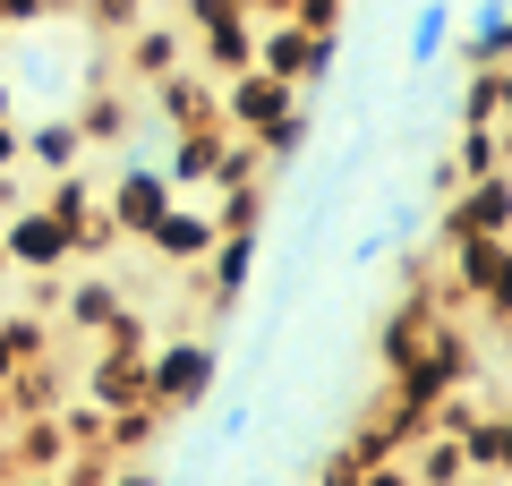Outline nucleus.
Returning <instances> with one entry per match:
<instances>
[{
	"instance_id": "9d476101",
	"label": "nucleus",
	"mask_w": 512,
	"mask_h": 486,
	"mask_svg": "<svg viewBox=\"0 0 512 486\" xmlns=\"http://www.w3.org/2000/svg\"><path fill=\"white\" fill-rule=\"evenodd\" d=\"M222 154H231V128H222V120H205V128H171L163 180H171V188H205V180H222Z\"/></svg>"
},
{
	"instance_id": "4be33fe9",
	"label": "nucleus",
	"mask_w": 512,
	"mask_h": 486,
	"mask_svg": "<svg viewBox=\"0 0 512 486\" xmlns=\"http://www.w3.org/2000/svg\"><path fill=\"white\" fill-rule=\"evenodd\" d=\"M512 103V69H470V94H461V128H495Z\"/></svg>"
},
{
	"instance_id": "b1692460",
	"label": "nucleus",
	"mask_w": 512,
	"mask_h": 486,
	"mask_svg": "<svg viewBox=\"0 0 512 486\" xmlns=\"http://www.w3.org/2000/svg\"><path fill=\"white\" fill-rule=\"evenodd\" d=\"M69 128H77L86 145H120V137H128V103H120V94H86V103L69 111Z\"/></svg>"
},
{
	"instance_id": "2eb2a0df",
	"label": "nucleus",
	"mask_w": 512,
	"mask_h": 486,
	"mask_svg": "<svg viewBox=\"0 0 512 486\" xmlns=\"http://www.w3.org/2000/svg\"><path fill=\"white\" fill-rule=\"evenodd\" d=\"M308 145H316V111H308V103H291L282 120H265V128L248 137V154H256V171H291Z\"/></svg>"
},
{
	"instance_id": "7ed1b4c3",
	"label": "nucleus",
	"mask_w": 512,
	"mask_h": 486,
	"mask_svg": "<svg viewBox=\"0 0 512 486\" xmlns=\"http://www.w3.org/2000/svg\"><path fill=\"white\" fill-rule=\"evenodd\" d=\"M214 376H222L214 342H163V350H146V401H154L163 418L197 410V401L214 393Z\"/></svg>"
},
{
	"instance_id": "4468645a",
	"label": "nucleus",
	"mask_w": 512,
	"mask_h": 486,
	"mask_svg": "<svg viewBox=\"0 0 512 486\" xmlns=\"http://www.w3.org/2000/svg\"><path fill=\"white\" fill-rule=\"evenodd\" d=\"M9 478H52L60 461H69V435H60V418H9Z\"/></svg>"
},
{
	"instance_id": "a19ab883",
	"label": "nucleus",
	"mask_w": 512,
	"mask_h": 486,
	"mask_svg": "<svg viewBox=\"0 0 512 486\" xmlns=\"http://www.w3.org/2000/svg\"><path fill=\"white\" fill-rule=\"evenodd\" d=\"M0 273H9V256H0Z\"/></svg>"
},
{
	"instance_id": "72a5a7b5",
	"label": "nucleus",
	"mask_w": 512,
	"mask_h": 486,
	"mask_svg": "<svg viewBox=\"0 0 512 486\" xmlns=\"http://www.w3.org/2000/svg\"><path fill=\"white\" fill-rule=\"evenodd\" d=\"M350 486H419V478H410L402 461H376V469H359V478H350Z\"/></svg>"
},
{
	"instance_id": "ea45409f",
	"label": "nucleus",
	"mask_w": 512,
	"mask_h": 486,
	"mask_svg": "<svg viewBox=\"0 0 512 486\" xmlns=\"http://www.w3.org/2000/svg\"><path fill=\"white\" fill-rule=\"evenodd\" d=\"M0 120H9V86H0Z\"/></svg>"
},
{
	"instance_id": "f3484780",
	"label": "nucleus",
	"mask_w": 512,
	"mask_h": 486,
	"mask_svg": "<svg viewBox=\"0 0 512 486\" xmlns=\"http://www.w3.org/2000/svg\"><path fill=\"white\" fill-rule=\"evenodd\" d=\"M453 444H461V461H470V478H504V461H512V418H504V410H478Z\"/></svg>"
},
{
	"instance_id": "39448f33",
	"label": "nucleus",
	"mask_w": 512,
	"mask_h": 486,
	"mask_svg": "<svg viewBox=\"0 0 512 486\" xmlns=\"http://www.w3.org/2000/svg\"><path fill=\"white\" fill-rule=\"evenodd\" d=\"M163 205H171V180H163V162H128L120 180L103 188V222H111L120 239H146Z\"/></svg>"
},
{
	"instance_id": "dca6fc26",
	"label": "nucleus",
	"mask_w": 512,
	"mask_h": 486,
	"mask_svg": "<svg viewBox=\"0 0 512 486\" xmlns=\"http://www.w3.org/2000/svg\"><path fill=\"white\" fill-rule=\"evenodd\" d=\"M453 43H461L470 69H512V9H504V0H478L470 35H453Z\"/></svg>"
},
{
	"instance_id": "cd10ccee",
	"label": "nucleus",
	"mask_w": 512,
	"mask_h": 486,
	"mask_svg": "<svg viewBox=\"0 0 512 486\" xmlns=\"http://www.w3.org/2000/svg\"><path fill=\"white\" fill-rule=\"evenodd\" d=\"M419 486H461L470 478V461H461V444L453 435H427V452H419V469H410Z\"/></svg>"
},
{
	"instance_id": "79ce46f5",
	"label": "nucleus",
	"mask_w": 512,
	"mask_h": 486,
	"mask_svg": "<svg viewBox=\"0 0 512 486\" xmlns=\"http://www.w3.org/2000/svg\"><path fill=\"white\" fill-rule=\"evenodd\" d=\"M0 35H9V18H0Z\"/></svg>"
},
{
	"instance_id": "423d86ee",
	"label": "nucleus",
	"mask_w": 512,
	"mask_h": 486,
	"mask_svg": "<svg viewBox=\"0 0 512 486\" xmlns=\"http://www.w3.org/2000/svg\"><path fill=\"white\" fill-rule=\"evenodd\" d=\"M512 231V180H461L444 197V239H504Z\"/></svg>"
},
{
	"instance_id": "473e14b6",
	"label": "nucleus",
	"mask_w": 512,
	"mask_h": 486,
	"mask_svg": "<svg viewBox=\"0 0 512 486\" xmlns=\"http://www.w3.org/2000/svg\"><path fill=\"white\" fill-rule=\"evenodd\" d=\"M103 486H163V469H146V461H111Z\"/></svg>"
},
{
	"instance_id": "f8f14e48",
	"label": "nucleus",
	"mask_w": 512,
	"mask_h": 486,
	"mask_svg": "<svg viewBox=\"0 0 512 486\" xmlns=\"http://www.w3.org/2000/svg\"><path fill=\"white\" fill-rule=\"evenodd\" d=\"M86 401L94 410H137V401H146V350H103V359L86 367Z\"/></svg>"
},
{
	"instance_id": "2f4dec72",
	"label": "nucleus",
	"mask_w": 512,
	"mask_h": 486,
	"mask_svg": "<svg viewBox=\"0 0 512 486\" xmlns=\"http://www.w3.org/2000/svg\"><path fill=\"white\" fill-rule=\"evenodd\" d=\"M188 26L197 35H222V26H248V9L239 0H188Z\"/></svg>"
},
{
	"instance_id": "5701e85b",
	"label": "nucleus",
	"mask_w": 512,
	"mask_h": 486,
	"mask_svg": "<svg viewBox=\"0 0 512 486\" xmlns=\"http://www.w3.org/2000/svg\"><path fill=\"white\" fill-rule=\"evenodd\" d=\"M444 162H453L461 180H495V171H504V120H495V128H461V145Z\"/></svg>"
},
{
	"instance_id": "c85d7f7f",
	"label": "nucleus",
	"mask_w": 512,
	"mask_h": 486,
	"mask_svg": "<svg viewBox=\"0 0 512 486\" xmlns=\"http://www.w3.org/2000/svg\"><path fill=\"white\" fill-rule=\"evenodd\" d=\"M342 461H350V469H376V461H402V435L384 427V418H367V427H359V435H350V444H342Z\"/></svg>"
},
{
	"instance_id": "20e7f679",
	"label": "nucleus",
	"mask_w": 512,
	"mask_h": 486,
	"mask_svg": "<svg viewBox=\"0 0 512 486\" xmlns=\"http://www.w3.org/2000/svg\"><path fill=\"white\" fill-rule=\"evenodd\" d=\"M291 103H299V94L282 86V77H265V69H239V77H222V86H214V120L231 128V137H256V128L282 120Z\"/></svg>"
},
{
	"instance_id": "6e6552de",
	"label": "nucleus",
	"mask_w": 512,
	"mask_h": 486,
	"mask_svg": "<svg viewBox=\"0 0 512 486\" xmlns=\"http://www.w3.org/2000/svg\"><path fill=\"white\" fill-rule=\"evenodd\" d=\"M205 299H214V316H239V299H248L256 282V231H222L214 248H205Z\"/></svg>"
},
{
	"instance_id": "412c9836",
	"label": "nucleus",
	"mask_w": 512,
	"mask_h": 486,
	"mask_svg": "<svg viewBox=\"0 0 512 486\" xmlns=\"http://www.w3.org/2000/svg\"><path fill=\"white\" fill-rule=\"evenodd\" d=\"M18 154H26V162H43V171H77L86 137H77L69 120H35V128H18Z\"/></svg>"
},
{
	"instance_id": "58836bf2",
	"label": "nucleus",
	"mask_w": 512,
	"mask_h": 486,
	"mask_svg": "<svg viewBox=\"0 0 512 486\" xmlns=\"http://www.w3.org/2000/svg\"><path fill=\"white\" fill-rule=\"evenodd\" d=\"M0 486H60V478H0Z\"/></svg>"
},
{
	"instance_id": "a211bd4d",
	"label": "nucleus",
	"mask_w": 512,
	"mask_h": 486,
	"mask_svg": "<svg viewBox=\"0 0 512 486\" xmlns=\"http://www.w3.org/2000/svg\"><path fill=\"white\" fill-rule=\"evenodd\" d=\"M163 427H171V418L154 410V401L111 410V418H103V452H111V461H137V452H154V435H163Z\"/></svg>"
},
{
	"instance_id": "f704fd0d",
	"label": "nucleus",
	"mask_w": 512,
	"mask_h": 486,
	"mask_svg": "<svg viewBox=\"0 0 512 486\" xmlns=\"http://www.w3.org/2000/svg\"><path fill=\"white\" fill-rule=\"evenodd\" d=\"M18 162H26V154H18V120H0V180H9Z\"/></svg>"
},
{
	"instance_id": "a878e982",
	"label": "nucleus",
	"mask_w": 512,
	"mask_h": 486,
	"mask_svg": "<svg viewBox=\"0 0 512 486\" xmlns=\"http://www.w3.org/2000/svg\"><path fill=\"white\" fill-rule=\"evenodd\" d=\"M188 60H197V69L214 77V86H222V77H239V69H248V26H222V35H205Z\"/></svg>"
},
{
	"instance_id": "0eeeda50",
	"label": "nucleus",
	"mask_w": 512,
	"mask_h": 486,
	"mask_svg": "<svg viewBox=\"0 0 512 486\" xmlns=\"http://www.w3.org/2000/svg\"><path fill=\"white\" fill-rule=\"evenodd\" d=\"M0 256L18 273H60L69 265V231H60L43 205H9V222H0Z\"/></svg>"
},
{
	"instance_id": "6ab92c4d",
	"label": "nucleus",
	"mask_w": 512,
	"mask_h": 486,
	"mask_svg": "<svg viewBox=\"0 0 512 486\" xmlns=\"http://www.w3.org/2000/svg\"><path fill=\"white\" fill-rule=\"evenodd\" d=\"M180 60H188V43L171 35V26H128V77H137V86H154V77L180 69Z\"/></svg>"
},
{
	"instance_id": "bb28decb",
	"label": "nucleus",
	"mask_w": 512,
	"mask_h": 486,
	"mask_svg": "<svg viewBox=\"0 0 512 486\" xmlns=\"http://www.w3.org/2000/svg\"><path fill=\"white\" fill-rule=\"evenodd\" d=\"M453 43V0H427L419 9V26H410V69H427V60Z\"/></svg>"
},
{
	"instance_id": "e433bc0d",
	"label": "nucleus",
	"mask_w": 512,
	"mask_h": 486,
	"mask_svg": "<svg viewBox=\"0 0 512 486\" xmlns=\"http://www.w3.org/2000/svg\"><path fill=\"white\" fill-rule=\"evenodd\" d=\"M350 478H359V469H350V461H342V452H333V461H325V469H316V486H350Z\"/></svg>"
},
{
	"instance_id": "1a4fd4ad",
	"label": "nucleus",
	"mask_w": 512,
	"mask_h": 486,
	"mask_svg": "<svg viewBox=\"0 0 512 486\" xmlns=\"http://www.w3.org/2000/svg\"><path fill=\"white\" fill-rule=\"evenodd\" d=\"M214 239H222V231H214V214H188V205H163V214H154V231H146V248L163 256L171 273H197Z\"/></svg>"
},
{
	"instance_id": "7c9ffc66",
	"label": "nucleus",
	"mask_w": 512,
	"mask_h": 486,
	"mask_svg": "<svg viewBox=\"0 0 512 486\" xmlns=\"http://www.w3.org/2000/svg\"><path fill=\"white\" fill-rule=\"evenodd\" d=\"M86 9V26H103V35H128V26H146V0H77Z\"/></svg>"
},
{
	"instance_id": "f257e3e1",
	"label": "nucleus",
	"mask_w": 512,
	"mask_h": 486,
	"mask_svg": "<svg viewBox=\"0 0 512 486\" xmlns=\"http://www.w3.org/2000/svg\"><path fill=\"white\" fill-rule=\"evenodd\" d=\"M453 384H478V342L461 333L453 316H436L419 333V350L393 367V401H402V410H427V401L453 393Z\"/></svg>"
},
{
	"instance_id": "c756f323",
	"label": "nucleus",
	"mask_w": 512,
	"mask_h": 486,
	"mask_svg": "<svg viewBox=\"0 0 512 486\" xmlns=\"http://www.w3.org/2000/svg\"><path fill=\"white\" fill-rule=\"evenodd\" d=\"M0 342L18 350V367H26V359H43V350H52V324H43V316H0Z\"/></svg>"
},
{
	"instance_id": "ddd939ff",
	"label": "nucleus",
	"mask_w": 512,
	"mask_h": 486,
	"mask_svg": "<svg viewBox=\"0 0 512 486\" xmlns=\"http://www.w3.org/2000/svg\"><path fill=\"white\" fill-rule=\"evenodd\" d=\"M35 205L69 231V248H77V231H94V222H103V188H94V171H52V188H43Z\"/></svg>"
},
{
	"instance_id": "4c0bfd02",
	"label": "nucleus",
	"mask_w": 512,
	"mask_h": 486,
	"mask_svg": "<svg viewBox=\"0 0 512 486\" xmlns=\"http://www.w3.org/2000/svg\"><path fill=\"white\" fill-rule=\"evenodd\" d=\"M9 376H18V350H9V342H0V384H9Z\"/></svg>"
},
{
	"instance_id": "393cba45",
	"label": "nucleus",
	"mask_w": 512,
	"mask_h": 486,
	"mask_svg": "<svg viewBox=\"0 0 512 486\" xmlns=\"http://www.w3.org/2000/svg\"><path fill=\"white\" fill-rule=\"evenodd\" d=\"M214 231H265V180H231V188H222Z\"/></svg>"
},
{
	"instance_id": "f03ea898",
	"label": "nucleus",
	"mask_w": 512,
	"mask_h": 486,
	"mask_svg": "<svg viewBox=\"0 0 512 486\" xmlns=\"http://www.w3.org/2000/svg\"><path fill=\"white\" fill-rule=\"evenodd\" d=\"M436 290L453 307H478V316L504 324L512 316V239H444Z\"/></svg>"
},
{
	"instance_id": "c9c22d12",
	"label": "nucleus",
	"mask_w": 512,
	"mask_h": 486,
	"mask_svg": "<svg viewBox=\"0 0 512 486\" xmlns=\"http://www.w3.org/2000/svg\"><path fill=\"white\" fill-rule=\"evenodd\" d=\"M0 18H9V26H35V18H52V9H43V0H0Z\"/></svg>"
},
{
	"instance_id": "aec40b11",
	"label": "nucleus",
	"mask_w": 512,
	"mask_h": 486,
	"mask_svg": "<svg viewBox=\"0 0 512 486\" xmlns=\"http://www.w3.org/2000/svg\"><path fill=\"white\" fill-rule=\"evenodd\" d=\"M111 316H120V290H111V273H86L77 290H60V324H77V333H103Z\"/></svg>"
},
{
	"instance_id": "9b49d317",
	"label": "nucleus",
	"mask_w": 512,
	"mask_h": 486,
	"mask_svg": "<svg viewBox=\"0 0 512 486\" xmlns=\"http://www.w3.org/2000/svg\"><path fill=\"white\" fill-rule=\"evenodd\" d=\"M146 94H154V111H163L171 128H205V120H214V77H205L197 60H180V69H163V77H154Z\"/></svg>"
}]
</instances>
